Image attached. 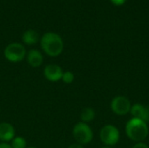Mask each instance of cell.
<instances>
[{"instance_id": "cell-1", "label": "cell", "mask_w": 149, "mask_h": 148, "mask_svg": "<svg viewBox=\"0 0 149 148\" xmlns=\"http://www.w3.org/2000/svg\"><path fill=\"white\" fill-rule=\"evenodd\" d=\"M40 46L47 56L56 58L63 52L64 41L58 34L49 31L40 38Z\"/></svg>"}, {"instance_id": "cell-2", "label": "cell", "mask_w": 149, "mask_h": 148, "mask_svg": "<svg viewBox=\"0 0 149 148\" xmlns=\"http://www.w3.org/2000/svg\"><path fill=\"white\" fill-rule=\"evenodd\" d=\"M125 131L127 138L136 143L143 142L149 134L148 123L136 118H132L127 122Z\"/></svg>"}, {"instance_id": "cell-3", "label": "cell", "mask_w": 149, "mask_h": 148, "mask_svg": "<svg viewBox=\"0 0 149 148\" xmlns=\"http://www.w3.org/2000/svg\"><path fill=\"white\" fill-rule=\"evenodd\" d=\"M72 136L76 140V143L85 146L92 142L93 132L88 124L80 121L74 125L72 128Z\"/></svg>"}, {"instance_id": "cell-4", "label": "cell", "mask_w": 149, "mask_h": 148, "mask_svg": "<svg viewBox=\"0 0 149 148\" xmlns=\"http://www.w3.org/2000/svg\"><path fill=\"white\" fill-rule=\"evenodd\" d=\"M26 49L24 44L14 42L9 44L3 50V56L6 60L10 63H18L26 57Z\"/></svg>"}, {"instance_id": "cell-5", "label": "cell", "mask_w": 149, "mask_h": 148, "mask_svg": "<svg viewBox=\"0 0 149 148\" xmlns=\"http://www.w3.org/2000/svg\"><path fill=\"white\" fill-rule=\"evenodd\" d=\"M100 139L105 146L113 147L119 142L120 139V133L115 126L108 124L100 129Z\"/></svg>"}, {"instance_id": "cell-6", "label": "cell", "mask_w": 149, "mask_h": 148, "mask_svg": "<svg viewBox=\"0 0 149 148\" xmlns=\"http://www.w3.org/2000/svg\"><path fill=\"white\" fill-rule=\"evenodd\" d=\"M132 104L130 100L122 95L116 96L113 99L111 102L112 112L119 116H125L128 114L131 111Z\"/></svg>"}, {"instance_id": "cell-7", "label": "cell", "mask_w": 149, "mask_h": 148, "mask_svg": "<svg viewBox=\"0 0 149 148\" xmlns=\"http://www.w3.org/2000/svg\"><path fill=\"white\" fill-rule=\"evenodd\" d=\"M44 76L45 79L50 82H58L61 80L63 75V69L60 65L56 64H49L44 68Z\"/></svg>"}, {"instance_id": "cell-8", "label": "cell", "mask_w": 149, "mask_h": 148, "mask_svg": "<svg viewBox=\"0 0 149 148\" xmlns=\"http://www.w3.org/2000/svg\"><path fill=\"white\" fill-rule=\"evenodd\" d=\"M130 113L132 115V118L141 120L146 123L149 122V106L141 103L134 104L132 105Z\"/></svg>"}, {"instance_id": "cell-9", "label": "cell", "mask_w": 149, "mask_h": 148, "mask_svg": "<svg viewBox=\"0 0 149 148\" xmlns=\"http://www.w3.org/2000/svg\"><path fill=\"white\" fill-rule=\"evenodd\" d=\"M16 136V130L13 125L9 122L0 123V141L10 143Z\"/></svg>"}, {"instance_id": "cell-10", "label": "cell", "mask_w": 149, "mask_h": 148, "mask_svg": "<svg viewBox=\"0 0 149 148\" xmlns=\"http://www.w3.org/2000/svg\"><path fill=\"white\" fill-rule=\"evenodd\" d=\"M25 59L30 66L38 68L42 65L44 62V56L40 51L37 49H31L26 53Z\"/></svg>"}, {"instance_id": "cell-11", "label": "cell", "mask_w": 149, "mask_h": 148, "mask_svg": "<svg viewBox=\"0 0 149 148\" xmlns=\"http://www.w3.org/2000/svg\"><path fill=\"white\" fill-rule=\"evenodd\" d=\"M22 40H23L24 44L26 45H34L38 42L39 35L35 30L29 29V30H26L23 33Z\"/></svg>"}, {"instance_id": "cell-12", "label": "cell", "mask_w": 149, "mask_h": 148, "mask_svg": "<svg viewBox=\"0 0 149 148\" xmlns=\"http://www.w3.org/2000/svg\"><path fill=\"white\" fill-rule=\"evenodd\" d=\"M95 116H96V113H95V111L93 108L85 107L82 109V111L80 113V120H81V122L88 124L95 119Z\"/></svg>"}, {"instance_id": "cell-13", "label": "cell", "mask_w": 149, "mask_h": 148, "mask_svg": "<svg viewBox=\"0 0 149 148\" xmlns=\"http://www.w3.org/2000/svg\"><path fill=\"white\" fill-rule=\"evenodd\" d=\"M12 148H27V141L22 136H15L14 139L10 142Z\"/></svg>"}, {"instance_id": "cell-14", "label": "cell", "mask_w": 149, "mask_h": 148, "mask_svg": "<svg viewBox=\"0 0 149 148\" xmlns=\"http://www.w3.org/2000/svg\"><path fill=\"white\" fill-rule=\"evenodd\" d=\"M74 79H75V76H74V73L72 72H71V71H65L63 72L61 80L65 84L70 85V84H72L74 81Z\"/></svg>"}, {"instance_id": "cell-15", "label": "cell", "mask_w": 149, "mask_h": 148, "mask_svg": "<svg viewBox=\"0 0 149 148\" xmlns=\"http://www.w3.org/2000/svg\"><path fill=\"white\" fill-rule=\"evenodd\" d=\"M133 148H149V147L144 142H138L133 147Z\"/></svg>"}, {"instance_id": "cell-16", "label": "cell", "mask_w": 149, "mask_h": 148, "mask_svg": "<svg viewBox=\"0 0 149 148\" xmlns=\"http://www.w3.org/2000/svg\"><path fill=\"white\" fill-rule=\"evenodd\" d=\"M112 2L113 4L116 5V6H120L123 5L126 3V0H110Z\"/></svg>"}, {"instance_id": "cell-17", "label": "cell", "mask_w": 149, "mask_h": 148, "mask_svg": "<svg viewBox=\"0 0 149 148\" xmlns=\"http://www.w3.org/2000/svg\"><path fill=\"white\" fill-rule=\"evenodd\" d=\"M68 148H85L84 147V146H82V145H80V144H79V143H73V144H72V145H70Z\"/></svg>"}, {"instance_id": "cell-18", "label": "cell", "mask_w": 149, "mask_h": 148, "mask_svg": "<svg viewBox=\"0 0 149 148\" xmlns=\"http://www.w3.org/2000/svg\"><path fill=\"white\" fill-rule=\"evenodd\" d=\"M0 148H12L10 147V143L6 142H0Z\"/></svg>"}, {"instance_id": "cell-19", "label": "cell", "mask_w": 149, "mask_h": 148, "mask_svg": "<svg viewBox=\"0 0 149 148\" xmlns=\"http://www.w3.org/2000/svg\"><path fill=\"white\" fill-rule=\"evenodd\" d=\"M101 148H112L111 147H107V146H104V147H102Z\"/></svg>"}, {"instance_id": "cell-20", "label": "cell", "mask_w": 149, "mask_h": 148, "mask_svg": "<svg viewBox=\"0 0 149 148\" xmlns=\"http://www.w3.org/2000/svg\"><path fill=\"white\" fill-rule=\"evenodd\" d=\"M27 148H37V147H28Z\"/></svg>"}]
</instances>
